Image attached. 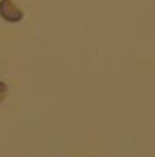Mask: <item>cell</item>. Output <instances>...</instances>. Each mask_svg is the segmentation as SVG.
I'll return each mask as SVG.
<instances>
[{"instance_id":"obj_1","label":"cell","mask_w":155,"mask_h":157,"mask_svg":"<svg viewBox=\"0 0 155 157\" xmlns=\"http://www.w3.org/2000/svg\"><path fill=\"white\" fill-rule=\"evenodd\" d=\"M0 17L8 22H19L24 12L15 5L12 0H0Z\"/></svg>"},{"instance_id":"obj_2","label":"cell","mask_w":155,"mask_h":157,"mask_svg":"<svg viewBox=\"0 0 155 157\" xmlns=\"http://www.w3.org/2000/svg\"><path fill=\"white\" fill-rule=\"evenodd\" d=\"M6 95H8V86H6L3 82H0V104L5 101Z\"/></svg>"}]
</instances>
